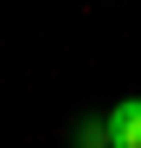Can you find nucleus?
<instances>
[{
	"instance_id": "obj_1",
	"label": "nucleus",
	"mask_w": 141,
	"mask_h": 148,
	"mask_svg": "<svg viewBox=\"0 0 141 148\" xmlns=\"http://www.w3.org/2000/svg\"><path fill=\"white\" fill-rule=\"evenodd\" d=\"M109 148H141V97L109 110Z\"/></svg>"
},
{
	"instance_id": "obj_2",
	"label": "nucleus",
	"mask_w": 141,
	"mask_h": 148,
	"mask_svg": "<svg viewBox=\"0 0 141 148\" xmlns=\"http://www.w3.org/2000/svg\"><path fill=\"white\" fill-rule=\"evenodd\" d=\"M77 148H109V116H83L77 122Z\"/></svg>"
}]
</instances>
